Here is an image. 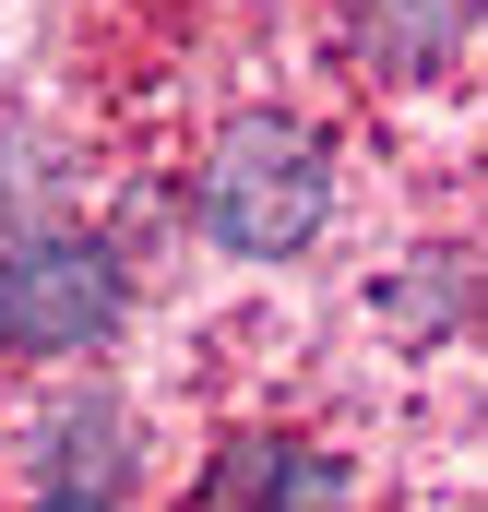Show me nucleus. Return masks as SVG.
Returning a JSON list of instances; mask_svg holds the SVG:
<instances>
[{
    "label": "nucleus",
    "mask_w": 488,
    "mask_h": 512,
    "mask_svg": "<svg viewBox=\"0 0 488 512\" xmlns=\"http://www.w3.org/2000/svg\"><path fill=\"white\" fill-rule=\"evenodd\" d=\"M322 143L298 120H239L215 155H203V227H215V251L239 262H286L310 227H322Z\"/></svg>",
    "instance_id": "f257e3e1"
},
{
    "label": "nucleus",
    "mask_w": 488,
    "mask_h": 512,
    "mask_svg": "<svg viewBox=\"0 0 488 512\" xmlns=\"http://www.w3.org/2000/svg\"><path fill=\"white\" fill-rule=\"evenodd\" d=\"M120 322V262L96 239H24L0 262V358H84Z\"/></svg>",
    "instance_id": "f03ea898"
},
{
    "label": "nucleus",
    "mask_w": 488,
    "mask_h": 512,
    "mask_svg": "<svg viewBox=\"0 0 488 512\" xmlns=\"http://www.w3.org/2000/svg\"><path fill=\"white\" fill-rule=\"evenodd\" d=\"M191 512H346V489H334V453H310V441H227L215 465H203V489H191Z\"/></svg>",
    "instance_id": "7ed1b4c3"
},
{
    "label": "nucleus",
    "mask_w": 488,
    "mask_h": 512,
    "mask_svg": "<svg viewBox=\"0 0 488 512\" xmlns=\"http://www.w3.org/2000/svg\"><path fill=\"white\" fill-rule=\"evenodd\" d=\"M358 48L393 84H453L477 60V0H358Z\"/></svg>",
    "instance_id": "20e7f679"
},
{
    "label": "nucleus",
    "mask_w": 488,
    "mask_h": 512,
    "mask_svg": "<svg viewBox=\"0 0 488 512\" xmlns=\"http://www.w3.org/2000/svg\"><path fill=\"white\" fill-rule=\"evenodd\" d=\"M36 512H108V501H84V489H60V501H36Z\"/></svg>",
    "instance_id": "39448f33"
}]
</instances>
